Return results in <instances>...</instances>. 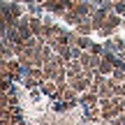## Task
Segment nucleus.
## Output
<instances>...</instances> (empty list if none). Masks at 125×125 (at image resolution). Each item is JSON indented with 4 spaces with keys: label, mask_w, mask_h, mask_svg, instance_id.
Returning a JSON list of instances; mask_svg holds the SVG:
<instances>
[{
    "label": "nucleus",
    "mask_w": 125,
    "mask_h": 125,
    "mask_svg": "<svg viewBox=\"0 0 125 125\" xmlns=\"http://www.w3.org/2000/svg\"><path fill=\"white\" fill-rule=\"evenodd\" d=\"M79 102L83 104V109H90V107H95V102H97V93L88 90V93H83V95H81V100H79Z\"/></svg>",
    "instance_id": "1"
},
{
    "label": "nucleus",
    "mask_w": 125,
    "mask_h": 125,
    "mask_svg": "<svg viewBox=\"0 0 125 125\" xmlns=\"http://www.w3.org/2000/svg\"><path fill=\"white\" fill-rule=\"evenodd\" d=\"M76 28H79V32H86V35H88V32L93 30L95 26H90V21H88V19H81V21L76 23Z\"/></svg>",
    "instance_id": "2"
},
{
    "label": "nucleus",
    "mask_w": 125,
    "mask_h": 125,
    "mask_svg": "<svg viewBox=\"0 0 125 125\" xmlns=\"http://www.w3.org/2000/svg\"><path fill=\"white\" fill-rule=\"evenodd\" d=\"M76 46H81V49H90L93 44H90L88 40H83V37H79V40H76Z\"/></svg>",
    "instance_id": "3"
},
{
    "label": "nucleus",
    "mask_w": 125,
    "mask_h": 125,
    "mask_svg": "<svg viewBox=\"0 0 125 125\" xmlns=\"http://www.w3.org/2000/svg\"><path fill=\"white\" fill-rule=\"evenodd\" d=\"M90 51H93L95 56H100V53H102V46H100V44H93V46H90Z\"/></svg>",
    "instance_id": "4"
}]
</instances>
